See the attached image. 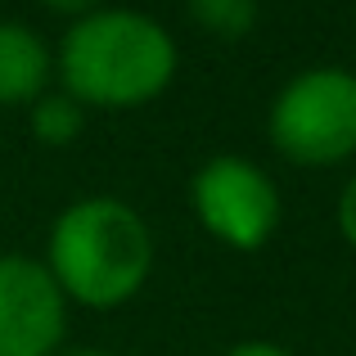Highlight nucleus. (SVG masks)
I'll list each match as a JSON object with an SVG mask.
<instances>
[{
  "mask_svg": "<svg viewBox=\"0 0 356 356\" xmlns=\"http://www.w3.org/2000/svg\"><path fill=\"white\" fill-rule=\"evenodd\" d=\"M63 356H113V352H104V348H72V352H63Z\"/></svg>",
  "mask_w": 356,
  "mask_h": 356,
  "instance_id": "12",
  "label": "nucleus"
},
{
  "mask_svg": "<svg viewBox=\"0 0 356 356\" xmlns=\"http://www.w3.org/2000/svg\"><path fill=\"white\" fill-rule=\"evenodd\" d=\"M50 50L23 23H0V104H36L50 81Z\"/></svg>",
  "mask_w": 356,
  "mask_h": 356,
  "instance_id": "6",
  "label": "nucleus"
},
{
  "mask_svg": "<svg viewBox=\"0 0 356 356\" xmlns=\"http://www.w3.org/2000/svg\"><path fill=\"white\" fill-rule=\"evenodd\" d=\"M226 356H289V352L275 348V343H239V348H230Z\"/></svg>",
  "mask_w": 356,
  "mask_h": 356,
  "instance_id": "11",
  "label": "nucleus"
},
{
  "mask_svg": "<svg viewBox=\"0 0 356 356\" xmlns=\"http://www.w3.org/2000/svg\"><path fill=\"white\" fill-rule=\"evenodd\" d=\"M45 270L63 298L113 312L145 289L154 270V235L122 199H81L54 221Z\"/></svg>",
  "mask_w": 356,
  "mask_h": 356,
  "instance_id": "2",
  "label": "nucleus"
},
{
  "mask_svg": "<svg viewBox=\"0 0 356 356\" xmlns=\"http://www.w3.org/2000/svg\"><path fill=\"white\" fill-rule=\"evenodd\" d=\"M68 298L32 257H0V356H54L63 343Z\"/></svg>",
  "mask_w": 356,
  "mask_h": 356,
  "instance_id": "5",
  "label": "nucleus"
},
{
  "mask_svg": "<svg viewBox=\"0 0 356 356\" xmlns=\"http://www.w3.org/2000/svg\"><path fill=\"white\" fill-rule=\"evenodd\" d=\"M339 230H343V239L356 248V176L348 181V190L339 194Z\"/></svg>",
  "mask_w": 356,
  "mask_h": 356,
  "instance_id": "9",
  "label": "nucleus"
},
{
  "mask_svg": "<svg viewBox=\"0 0 356 356\" xmlns=\"http://www.w3.org/2000/svg\"><path fill=\"white\" fill-rule=\"evenodd\" d=\"M190 18L221 41H239L257 23V0H185Z\"/></svg>",
  "mask_w": 356,
  "mask_h": 356,
  "instance_id": "8",
  "label": "nucleus"
},
{
  "mask_svg": "<svg viewBox=\"0 0 356 356\" xmlns=\"http://www.w3.org/2000/svg\"><path fill=\"white\" fill-rule=\"evenodd\" d=\"M194 217L226 248L252 252L280 226V190L248 158H212L190 185Z\"/></svg>",
  "mask_w": 356,
  "mask_h": 356,
  "instance_id": "4",
  "label": "nucleus"
},
{
  "mask_svg": "<svg viewBox=\"0 0 356 356\" xmlns=\"http://www.w3.org/2000/svg\"><path fill=\"white\" fill-rule=\"evenodd\" d=\"M41 5L59 9V14H72V18H86V14H95V9H104V0H41Z\"/></svg>",
  "mask_w": 356,
  "mask_h": 356,
  "instance_id": "10",
  "label": "nucleus"
},
{
  "mask_svg": "<svg viewBox=\"0 0 356 356\" xmlns=\"http://www.w3.org/2000/svg\"><path fill=\"white\" fill-rule=\"evenodd\" d=\"M63 95L81 108H136L158 99L176 77V41L136 9H95L59 45Z\"/></svg>",
  "mask_w": 356,
  "mask_h": 356,
  "instance_id": "1",
  "label": "nucleus"
},
{
  "mask_svg": "<svg viewBox=\"0 0 356 356\" xmlns=\"http://www.w3.org/2000/svg\"><path fill=\"white\" fill-rule=\"evenodd\" d=\"M266 136L289 163L334 167L356 154V72L307 68L275 95Z\"/></svg>",
  "mask_w": 356,
  "mask_h": 356,
  "instance_id": "3",
  "label": "nucleus"
},
{
  "mask_svg": "<svg viewBox=\"0 0 356 356\" xmlns=\"http://www.w3.org/2000/svg\"><path fill=\"white\" fill-rule=\"evenodd\" d=\"M81 127H86V113H81V104L72 95H41L32 104V136L50 149L77 140Z\"/></svg>",
  "mask_w": 356,
  "mask_h": 356,
  "instance_id": "7",
  "label": "nucleus"
}]
</instances>
